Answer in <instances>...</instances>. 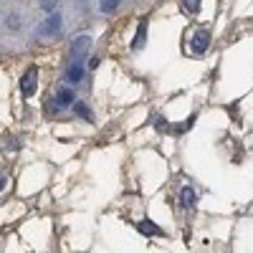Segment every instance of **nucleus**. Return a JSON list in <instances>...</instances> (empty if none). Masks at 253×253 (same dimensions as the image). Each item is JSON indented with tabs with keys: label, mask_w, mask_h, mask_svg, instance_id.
Returning a JSON list of instances; mask_svg holds the SVG:
<instances>
[{
	"label": "nucleus",
	"mask_w": 253,
	"mask_h": 253,
	"mask_svg": "<svg viewBox=\"0 0 253 253\" xmlns=\"http://www.w3.org/2000/svg\"><path fill=\"white\" fill-rule=\"evenodd\" d=\"M63 31V18H61V13H48L46 18H43V23H41L38 28H36V36H58Z\"/></svg>",
	"instance_id": "obj_1"
},
{
	"label": "nucleus",
	"mask_w": 253,
	"mask_h": 253,
	"mask_svg": "<svg viewBox=\"0 0 253 253\" xmlns=\"http://www.w3.org/2000/svg\"><path fill=\"white\" fill-rule=\"evenodd\" d=\"M38 89V69H28L23 74V79H20V91H23V96H33Z\"/></svg>",
	"instance_id": "obj_2"
},
{
	"label": "nucleus",
	"mask_w": 253,
	"mask_h": 253,
	"mask_svg": "<svg viewBox=\"0 0 253 253\" xmlns=\"http://www.w3.org/2000/svg\"><path fill=\"white\" fill-rule=\"evenodd\" d=\"M208 43H210V33H208V28L195 31V36L190 38V48H193V53H195V56L205 53V51H208Z\"/></svg>",
	"instance_id": "obj_3"
},
{
	"label": "nucleus",
	"mask_w": 253,
	"mask_h": 253,
	"mask_svg": "<svg viewBox=\"0 0 253 253\" xmlns=\"http://www.w3.org/2000/svg\"><path fill=\"white\" fill-rule=\"evenodd\" d=\"M91 48V36H79L71 43V61H81Z\"/></svg>",
	"instance_id": "obj_4"
},
{
	"label": "nucleus",
	"mask_w": 253,
	"mask_h": 253,
	"mask_svg": "<svg viewBox=\"0 0 253 253\" xmlns=\"http://www.w3.org/2000/svg\"><path fill=\"white\" fill-rule=\"evenodd\" d=\"M198 205V193L190 185H185L182 190H180V208L182 210H193Z\"/></svg>",
	"instance_id": "obj_5"
},
{
	"label": "nucleus",
	"mask_w": 253,
	"mask_h": 253,
	"mask_svg": "<svg viewBox=\"0 0 253 253\" xmlns=\"http://www.w3.org/2000/svg\"><path fill=\"white\" fill-rule=\"evenodd\" d=\"M74 96H76V94H74L71 89H58V91H56V99H53V107H56V109L74 107V101H76Z\"/></svg>",
	"instance_id": "obj_6"
},
{
	"label": "nucleus",
	"mask_w": 253,
	"mask_h": 253,
	"mask_svg": "<svg viewBox=\"0 0 253 253\" xmlns=\"http://www.w3.org/2000/svg\"><path fill=\"white\" fill-rule=\"evenodd\" d=\"M84 74H86V69H84L81 61H71L69 66H66V81L69 84H79L84 79Z\"/></svg>",
	"instance_id": "obj_7"
},
{
	"label": "nucleus",
	"mask_w": 253,
	"mask_h": 253,
	"mask_svg": "<svg viewBox=\"0 0 253 253\" xmlns=\"http://www.w3.org/2000/svg\"><path fill=\"white\" fill-rule=\"evenodd\" d=\"M137 230H139V233L142 236H162V228L157 225V223H152V220H139L137 223Z\"/></svg>",
	"instance_id": "obj_8"
},
{
	"label": "nucleus",
	"mask_w": 253,
	"mask_h": 253,
	"mask_svg": "<svg viewBox=\"0 0 253 253\" xmlns=\"http://www.w3.org/2000/svg\"><path fill=\"white\" fill-rule=\"evenodd\" d=\"M144 41H147V20H139V26H137V38L132 41V48L139 51L144 46Z\"/></svg>",
	"instance_id": "obj_9"
},
{
	"label": "nucleus",
	"mask_w": 253,
	"mask_h": 253,
	"mask_svg": "<svg viewBox=\"0 0 253 253\" xmlns=\"http://www.w3.org/2000/svg\"><path fill=\"white\" fill-rule=\"evenodd\" d=\"M74 114L79 117V119H86V122H94V117H91V109L86 107V104H84V101H74Z\"/></svg>",
	"instance_id": "obj_10"
},
{
	"label": "nucleus",
	"mask_w": 253,
	"mask_h": 253,
	"mask_svg": "<svg viewBox=\"0 0 253 253\" xmlns=\"http://www.w3.org/2000/svg\"><path fill=\"white\" fill-rule=\"evenodd\" d=\"M122 3H124V0H101V3H99V10H101L104 15H112Z\"/></svg>",
	"instance_id": "obj_11"
},
{
	"label": "nucleus",
	"mask_w": 253,
	"mask_h": 253,
	"mask_svg": "<svg viewBox=\"0 0 253 253\" xmlns=\"http://www.w3.org/2000/svg\"><path fill=\"white\" fill-rule=\"evenodd\" d=\"M182 5L187 8V13H198L200 10V0H182Z\"/></svg>",
	"instance_id": "obj_12"
},
{
	"label": "nucleus",
	"mask_w": 253,
	"mask_h": 253,
	"mask_svg": "<svg viewBox=\"0 0 253 253\" xmlns=\"http://www.w3.org/2000/svg\"><path fill=\"white\" fill-rule=\"evenodd\" d=\"M56 5H58V0H41V8L46 13H56Z\"/></svg>",
	"instance_id": "obj_13"
},
{
	"label": "nucleus",
	"mask_w": 253,
	"mask_h": 253,
	"mask_svg": "<svg viewBox=\"0 0 253 253\" xmlns=\"http://www.w3.org/2000/svg\"><path fill=\"white\" fill-rule=\"evenodd\" d=\"M8 26H10V28H18V26H20V18H18V13H13V15L8 18Z\"/></svg>",
	"instance_id": "obj_14"
},
{
	"label": "nucleus",
	"mask_w": 253,
	"mask_h": 253,
	"mask_svg": "<svg viewBox=\"0 0 253 253\" xmlns=\"http://www.w3.org/2000/svg\"><path fill=\"white\" fill-rule=\"evenodd\" d=\"M3 190H5V177L0 175V193H3Z\"/></svg>",
	"instance_id": "obj_15"
}]
</instances>
